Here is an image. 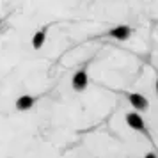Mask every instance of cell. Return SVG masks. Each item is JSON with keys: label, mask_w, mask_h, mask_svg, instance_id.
Returning <instances> with one entry per match:
<instances>
[{"label": "cell", "mask_w": 158, "mask_h": 158, "mask_svg": "<svg viewBox=\"0 0 158 158\" xmlns=\"http://www.w3.org/2000/svg\"><path fill=\"white\" fill-rule=\"evenodd\" d=\"M126 98H128V101L137 108V110H144V112H146V110L149 108V101H148V98L142 96V94H139V93H126Z\"/></svg>", "instance_id": "cell-1"}, {"label": "cell", "mask_w": 158, "mask_h": 158, "mask_svg": "<svg viewBox=\"0 0 158 158\" xmlns=\"http://www.w3.org/2000/svg\"><path fill=\"white\" fill-rule=\"evenodd\" d=\"M73 89L75 91H84L87 87V84H89V78H87V71H85V68H82V69H78V71L75 73V77H73Z\"/></svg>", "instance_id": "cell-2"}, {"label": "cell", "mask_w": 158, "mask_h": 158, "mask_svg": "<svg viewBox=\"0 0 158 158\" xmlns=\"http://www.w3.org/2000/svg\"><path fill=\"white\" fill-rule=\"evenodd\" d=\"M108 36L117 39V41H126L131 36V29H130L128 25H117V27L108 30Z\"/></svg>", "instance_id": "cell-3"}, {"label": "cell", "mask_w": 158, "mask_h": 158, "mask_svg": "<svg viewBox=\"0 0 158 158\" xmlns=\"http://www.w3.org/2000/svg\"><path fill=\"white\" fill-rule=\"evenodd\" d=\"M126 123L131 130H137V131H146V124H144V119L137 112H128L126 114Z\"/></svg>", "instance_id": "cell-4"}, {"label": "cell", "mask_w": 158, "mask_h": 158, "mask_svg": "<svg viewBox=\"0 0 158 158\" xmlns=\"http://www.w3.org/2000/svg\"><path fill=\"white\" fill-rule=\"evenodd\" d=\"M34 98L32 96H29V94H23V96H20L18 100H16V108L18 110H22V112H25V110H30V108L34 107Z\"/></svg>", "instance_id": "cell-5"}, {"label": "cell", "mask_w": 158, "mask_h": 158, "mask_svg": "<svg viewBox=\"0 0 158 158\" xmlns=\"http://www.w3.org/2000/svg\"><path fill=\"white\" fill-rule=\"evenodd\" d=\"M44 41H46V30H37L34 37H32V46H34V50H39V48H43Z\"/></svg>", "instance_id": "cell-6"}, {"label": "cell", "mask_w": 158, "mask_h": 158, "mask_svg": "<svg viewBox=\"0 0 158 158\" xmlns=\"http://www.w3.org/2000/svg\"><path fill=\"white\" fill-rule=\"evenodd\" d=\"M0 25H2V20H0Z\"/></svg>", "instance_id": "cell-7"}]
</instances>
